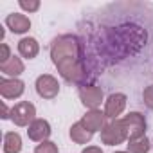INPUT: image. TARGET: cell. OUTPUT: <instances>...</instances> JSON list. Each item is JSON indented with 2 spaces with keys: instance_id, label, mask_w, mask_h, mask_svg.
I'll list each match as a JSON object with an SVG mask.
<instances>
[{
  "instance_id": "9a60e30c",
  "label": "cell",
  "mask_w": 153,
  "mask_h": 153,
  "mask_svg": "<svg viewBox=\"0 0 153 153\" xmlns=\"http://www.w3.org/2000/svg\"><path fill=\"white\" fill-rule=\"evenodd\" d=\"M0 70H2V74H6V76H20L22 72H24V63H22V59L20 58H16V56H13L7 63H4V65H0Z\"/></svg>"
},
{
  "instance_id": "ba28073f",
  "label": "cell",
  "mask_w": 153,
  "mask_h": 153,
  "mask_svg": "<svg viewBox=\"0 0 153 153\" xmlns=\"http://www.w3.org/2000/svg\"><path fill=\"white\" fill-rule=\"evenodd\" d=\"M24 81L13 78V79H6L2 78L0 79V94H2L6 99H15V97H20L24 94Z\"/></svg>"
},
{
  "instance_id": "8fae6325",
  "label": "cell",
  "mask_w": 153,
  "mask_h": 153,
  "mask_svg": "<svg viewBox=\"0 0 153 153\" xmlns=\"http://www.w3.org/2000/svg\"><path fill=\"white\" fill-rule=\"evenodd\" d=\"M6 25H7L13 33L22 34V33L29 31V27H31V20H29L25 15L11 13V15H7V18H6Z\"/></svg>"
},
{
  "instance_id": "ac0fdd59",
  "label": "cell",
  "mask_w": 153,
  "mask_h": 153,
  "mask_svg": "<svg viewBox=\"0 0 153 153\" xmlns=\"http://www.w3.org/2000/svg\"><path fill=\"white\" fill-rule=\"evenodd\" d=\"M142 99H144V105H146L149 110H153V87H148V88L144 90Z\"/></svg>"
},
{
  "instance_id": "6da1fadb",
  "label": "cell",
  "mask_w": 153,
  "mask_h": 153,
  "mask_svg": "<svg viewBox=\"0 0 153 153\" xmlns=\"http://www.w3.org/2000/svg\"><path fill=\"white\" fill-rule=\"evenodd\" d=\"M51 58L61 78L68 83L81 85L87 79V52L83 42L76 34L58 36L51 45Z\"/></svg>"
},
{
  "instance_id": "d6986e66",
  "label": "cell",
  "mask_w": 153,
  "mask_h": 153,
  "mask_svg": "<svg viewBox=\"0 0 153 153\" xmlns=\"http://www.w3.org/2000/svg\"><path fill=\"white\" fill-rule=\"evenodd\" d=\"M20 7L25 9V11H38L40 9V2H38V0H31V2L20 0Z\"/></svg>"
},
{
  "instance_id": "2e32d148",
  "label": "cell",
  "mask_w": 153,
  "mask_h": 153,
  "mask_svg": "<svg viewBox=\"0 0 153 153\" xmlns=\"http://www.w3.org/2000/svg\"><path fill=\"white\" fill-rule=\"evenodd\" d=\"M128 151L130 153H148L149 151V140L146 135L142 137H135L128 140Z\"/></svg>"
},
{
  "instance_id": "7c38bea8",
  "label": "cell",
  "mask_w": 153,
  "mask_h": 153,
  "mask_svg": "<svg viewBox=\"0 0 153 153\" xmlns=\"http://www.w3.org/2000/svg\"><path fill=\"white\" fill-rule=\"evenodd\" d=\"M18 52H20L24 58L33 59V58L38 56L40 45H38V42H36L34 38H22V40L18 42Z\"/></svg>"
},
{
  "instance_id": "8992f818",
  "label": "cell",
  "mask_w": 153,
  "mask_h": 153,
  "mask_svg": "<svg viewBox=\"0 0 153 153\" xmlns=\"http://www.w3.org/2000/svg\"><path fill=\"white\" fill-rule=\"evenodd\" d=\"M79 97H81V103L90 108V110H97V106L101 105L103 101V90L96 85H81L79 88Z\"/></svg>"
},
{
  "instance_id": "44dd1931",
  "label": "cell",
  "mask_w": 153,
  "mask_h": 153,
  "mask_svg": "<svg viewBox=\"0 0 153 153\" xmlns=\"http://www.w3.org/2000/svg\"><path fill=\"white\" fill-rule=\"evenodd\" d=\"M81 153H103V149L97 148V146H88V148H85Z\"/></svg>"
},
{
  "instance_id": "e0dca14e",
  "label": "cell",
  "mask_w": 153,
  "mask_h": 153,
  "mask_svg": "<svg viewBox=\"0 0 153 153\" xmlns=\"http://www.w3.org/2000/svg\"><path fill=\"white\" fill-rule=\"evenodd\" d=\"M34 153H58V146L54 142H51V140H45V142L36 146Z\"/></svg>"
},
{
  "instance_id": "30bf717a",
  "label": "cell",
  "mask_w": 153,
  "mask_h": 153,
  "mask_svg": "<svg viewBox=\"0 0 153 153\" xmlns=\"http://www.w3.org/2000/svg\"><path fill=\"white\" fill-rule=\"evenodd\" d=\"M105 119H106L105 112L101 114L99 110H90V112H87V114L83 115L81 123H83V126H85L88 131L96 133V131H99V130H103V128L106 126V124H105Z\"/></svg>"
},
{
  "instance_id": "ffe728a7",
  "label": "cell",
  "mask_w": 153,
  "mask_h": 153,
  "mask_svg": "<svg viewBox=\"0 0 153 153\" xmlns=\"http://www.w3.org/2000/svg\"><path fill=\"white\" fill-rule=\"evenodd\" d=\"M11 58H13V56H9V47H7L6 43H2V45H0V65L7 63Z\"/></svg>"
},
{
  "instance_id": "52a82bcc",
  "label": "cell",
  "mask_w": 153,
  "mask_h": 153,
  "mask_svg": "<svg viewBox=\"0 0 153 153\" xmlns=\"http://www.w3.org/2000/svg\"><path fill=\"white\" fill-rule=\"evenodd\" d=\"M124 108H126V96H124V94H112V96L106 99L105 115H106L108 119L115 121L117 115H121Z\"/></svg>"
},
{
  "instance_id": "7a4b0ae2",
  "label": "cell",
  "mask_w": 153,
  "mask_h": 153,
  "mask_svg": "<svg viewBox=\"0 0 153 153\" xmlns=\"http://www.w3.org/2000/svg\"><path fill=\"white\" fill-rule=\"evenodd\" d=\"M126 139H128L126 126H124V123L119 121V119L108 123V124L101 130V140H103L106 146H117V144H123Z\"/></svg>"
},
{
  "instance_id": "4fadbf2b",
  "label": "cell",
  "mask_w": 153,
  "mask_h": 153,
  "mask_svg": "<svg viewBox=\"0 0 153 153\" xmlns=\"http://www.w3.org/2000/svg\"><path fill=\"white\" fill-rule=\"evenodd\" d=\"M92 135H94V133L88 131V130L83 126L81 121L76 123V124H72V128H70V139H72L76 144H87V142H90Z\"/></svg>"
},
{
  "instance_id": "5bb4252c",
  "label": "cell",
  "mask_w": 153,
  "mask_h": 153,
  "mask_svg": "<svg viewBox=\"0 0 153 153\" xmlns=\"http://www.w3.org/2000/svg\"><path fill=\"white\" fill-rule=\"evenodd\" d=\"M22 139L16 131H7L4 135V153H20Z\"/></svg>"
},
{
  "instance_id": "5b68a950",
  "label": "cell",
  "mask_w": 153,
  "mask_h": 153,
  "mask_svg": "<svg viewBox=\"0 0 153 153\" xmlns=\"http://www.w3.org/2000/svg\"><path fill=\"white\" fill-rule=\"evenodd\" d=\"M124 126H126V131H128V137L130 139H135V137H142L144 131H146V119L142 114L139 112H130L124 119H123Z\"/></svg>"
},
{
  "instance_id": "9c48e42d",
  "label": "cell",
  "mask_w": 153,
  "mask_h": 153,
  "mask_svg": "<svg viewBox=\"0 0 153 153\" xmlns=\"http://www.w3.org/2000/svg\"><path fill=\"white\" fill-rule=\"evenodd\" d=\"M27 135L31 140H36V142H45L51 135V124L45 121V119H36L29 130H27Z\"/></svg>"
},
{
  "instance_id": "7402d4cb",
  "label": "cell",
  "mask_w": 153,
  "mask_h": 153,
  "mask_svg": "<svg viewBox=\"0 0 153 153\" xmlns=\"http://www.w3.org/2000/svg\"><path fill=\"white\" fill-rule=\"evenodd\" d=\"M115 153H126V151H115Z\"/></svg>"
},
{
  "instance_id": "3957f363",
  "label": "cell",
  "mask_w": 153,
  "mask_h": 153,
  "mask_svg": "<svg viewBox=\"0 0 153 153\" xmlns=\"http://www.w3.org/2000/svg\"><path fill=\"white\" fill-rule=\"evenodd\" d=\"M36 108L29 101H20L11 108V121L16 126H31L36 119Z\"/></svg>"
},
{
  "instance_id": "277c9868",
  "label": "cell",
  "mask_w": 153,
  "mask_h": 153,
  "mask_svg": "<svg viewBox=\"0 0 153 153\" xmlns=\"http://www.w3.org/2000/svg\"><path fill=\"white\" fill-rule=\"evenodd\" d=\"M36 92L43 99H54L58 96V92H59V85H58L54 76L43 74L36 79Z\"/></svg>"
}]
</instances>
